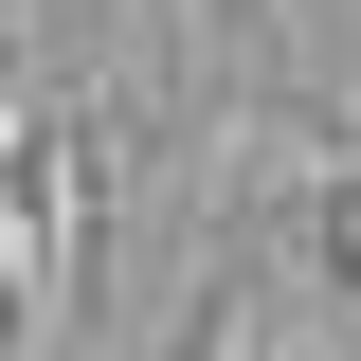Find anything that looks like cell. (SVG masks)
Segmentation results:
<instances>
[{
  "instance_id": "cell-2",
  "label": "cell",
  "mask_w": 361,
  "mask_h": 361,
  "mask_svg": "<svg viewBox=\"0 0 361 361\" xmlns=\"http://www.w3.org/2000/svg\"><path fill=\"white\" fill-rule=\"evenodd\" d=\"M199 361H361V289H307V271L253 253V289L199 307Z\"/></svg>"
},
{
  "instance_id": "cell-1",
  "label": "cell",
  "mask_w": 361,
  "mask_h": 361,
  "mask_svg": "<svg viewBox=\"0 0 361 361\" xmlns=\"http://www.w3.org/2000/svg\"><path fill=\"white\" fill-rule=\"evenodd\" d=\"M109 180H127V163H109V109H54L37 145H0V343H18V361H73Z\"/></svg>"
},
{
  "instance_id": "cell-3",
  "label": "cell",
  "mask_w": 361,
  "mask_h": 361,
  "mask_svg": "<svg viewBox=\"0 0 361 361\" xmlns=\"http://www.w3.org/2000/svg\"><path fill=\"white\" fill-rule=\"evenodd\" d=\"M18 18H37V0H0V37H18Z\"/></svg>"
}]
</instances>
